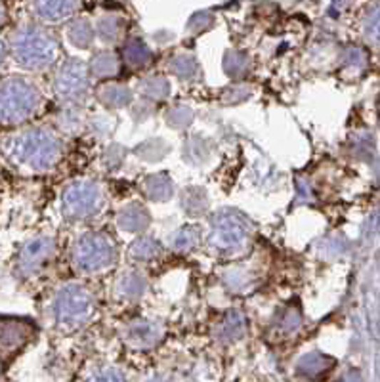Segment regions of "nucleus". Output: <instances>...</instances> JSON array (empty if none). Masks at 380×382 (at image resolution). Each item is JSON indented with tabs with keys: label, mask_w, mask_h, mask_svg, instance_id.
I'll list each match as a JSON object with an SVG mask.
<instances>
[{
	"label": "nucleus",
	"mask_w": 380,
	"mask_h": 382,
	"mask_svg": "<svg viewBox=\"0 0 380 382\" xmlns=\"http://www.w3.org/2000/svg\"><path fill=\"white\" fill-rule=\"evenodd\" d=\"M369 31H371V35H373L374 41L380 42V12L373 18V21H371V27H369Z\"/></svg>",
	"instance_id": "nucleus-5"
},
{
	"label": "nucleus",
	"mask_w": 380,
	"mask_h": 382,
	"mask_svg": "<svg viewBox=\"0 0 380 382\" xmlns=\"http://www.w3.org/2000/svg\"><path fill=\"white\" fill-rule=\"evenodd\" d=\"M66 205L69 214H73V216H88V214H94L100 208L101 195L98 188L90 186V184L75 186L67 193Z\"/></svg>",
	"instance_id": "nucleus-3"
},
{
	"label": "nucleus",
	"mask_w": 380,
	"mask_h": 382,
	"mask_svg": "<svg viewBox=\"0 0 380 382\" xmlns=\"http://www.w3.org/2000/svg\"><path fill=\"white\" fill-rule=\"evenodd\" d=\"M113 247L101 236L84 237L77 248V262L83 270H100L111 262Z\"/></svg>",
	"instance_id": "nucleus-1"
},
{
	"label": "nucleus",
	"mask_w": 380,
	"mask_h": 382,
	"mask_svg": "<svg viewBox=\"0 0 380 382\" xmlns=\"http://www.w3.org/2000/svg\"><path fill=\"white\" fill-rule=\"evenodd\" d=\"M94 382H123L117 373H101Z\"/></svg>",
	"instance_id": "nucleus-6"
},
{
	"label": "nucleus",
	"mask_w": 380,
	"mask_h": 382,
	"mask_svg": "<svg viewBox=\"0 0 380 382\" xmlns=\"http://www.w3.org/2000/svg\"><path fill=\"white\" fill-rule=\"evenodd\" d=\"M216 233H218V241H220V245L230 247V245H235L237 241H241V237H243V228L237 226V223H226V226L216 228Z\"/></svg>",
	"instance_id": "nucleus-4"
},
{
	"label": "nucleus",
	"mask_w": 380,
	"mask_h": 382,
	"mask_svg": "<svg viewBox=\"0 0 380 382\" xmlns=\"http://www.w3.org/2000/svg\"><path fill=\"white\" fill-rule=\"evenodd\" d=\"M90 294L84 293L81 287H67L58 298L56 312L61 321H81L90 312Z\"/></svg>",
	"instance_id": "nucleus-2"
}]
</instances>
